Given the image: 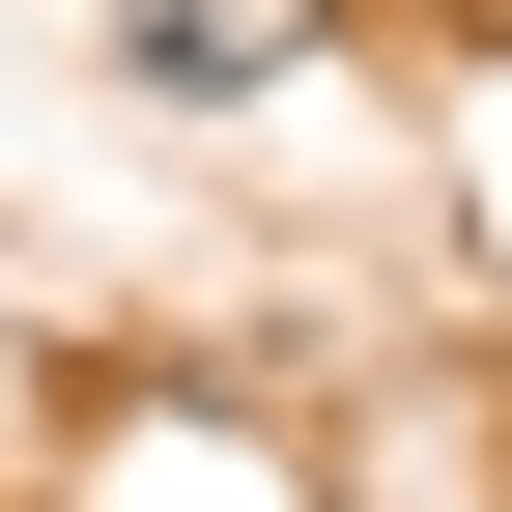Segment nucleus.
<instances>
[{
	"label": "nucleus",
	"mask_w": 512,
	"mask_h": 512,
	"mask_svg": "<svg viewBox=\"0 0 512 512\" xmlns=\"http://www.w3.org/2000/svg\"><path fill=\"white\" fill-rule=\"evenodd\" d=\"M313 29H342V0H114V57H143L171 114H228V86H285Z\"/></svg>",
	"instance_id": "obj_1"
}]
</instances>
